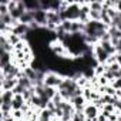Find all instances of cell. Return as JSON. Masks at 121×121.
Listing matches in <instances>:
<instances>
[{
    "label": "cell",
    "instance_id": "8",
    "mask_svg": "<svg viewBox=\"0 0 121 121\" xmlns=\"http://www.w3.org/2000/svg\"><path fill=\"white\" fill-rule=\"evenodd\" d=\"M13 98V91H0V104H12Z\"/></svg>",
    "mask_w": 121,
    "mask_h": 121
},
{
    "label": "cell",
    "instance_id": "13",
    "mask_svg": "<svg viewBox=\"0 0 121 121\" xmlns=\"http://www.w3.org/2000/svg\"><path fill=\"white\" fill-rule=\"evenodd\" d=\"M53 118H54V115H53V111H50V110H47V108H43V110H40L39 120L50 121V120H53Z\"/></svg>",
    "mask_w": 121,
    "mask_h": 121
},
{
    "label": "cell",
    "instance_id": "9",
    "mask_svg": "<svg viewBox=\"0 0 121 121\" xmlns=\"http://www.w3.org/2000/svg\"><path fill=\"white\" fill-rule=\"evenodd\" d=\"M24 4H26V9L29 12H36V10H40L41 6H40V0H23Z\"/></svg>",
    "mask_w": 121,
    "mask_h": 121
},
{
    "label": "cell",
    "instance_id": "14",
    "mask_svg": "<svg viewBox=\"0 0 121 121\" xmlns=\"http://www.w3.org/2000/svg\"><path fill=\"white\" fill-rule=\"evenodd\" d=\"M90 10L103 12V0H91L90 2Z\"/></svg>",
    "mask_w": 121,
    "mask_h": 121
},
{
    "label": "cell",
    "instance_id": "22",
    "mask_svg": "<svg viewBox=\"0 0 121 121\" xmlns=\"http://www.w3.org/2000/svg\"><path fill=\"white\" fill-rule=\"evenodd\" d=\"M98 83H100V86H103V87H105V86L110 84V81H108L104 76H100V77H98Z\"/></svg>",
    "mask_w": 121,
    "mask_h": 121
},
{
    "label": "cell",
    "instance_id": "24",
    "mask_svg": "<svg viewBox=\"0 0 121 121\" xmlns=\"http://www.w3.org/2000/svg\"><path fill=\"white\" fill-rule=\"evenodd\" d=\"M114 7L118 13H121V0H114Z\"/></svg>",
    "mask_w": 121,
    "mask_h": 121
},
{
    "label": "cell",
    "instance_id": "25",
    "mask_svg": "<svg viewBox=\"0 0 121 121\" xmlns=\"http://www.w3.org/2000/svg\"><path fill=\"white\" fill-rule=\"evenodd\" d=\"M46 108H47V110H50V111H54V110H56L57 107H56V104H54V103H53V101L50 100V101L47 103V107H46Z\"/></svg>",
    "mask_w": 121,
    "mask_h": 121
},
{
    "label": "cell",
    "instance_id": "19",
    "mask_svg": "<svg viewBox=\"0 0 121 121\" xmlns=\"http://www.w3.org/2000/svg\"><path fill=\"white\" fill-rule=\"evenodd\" d=\"M51 101H53V103H54V104H56V107H58V105H60V104H61V103H63V101H66V100H64V98H63V95H61V94H60V93H58V91H57V94H56V95H54V97H53V100H51Z\"/></svg>",
    "mask_w": 121,
    "mask_h": 121
},
{
    "label": "cell",
    "instance_id": "20",
    "mask_svg": "<svg viewBox=\"0 0 121 121\" xmlns=\"http://www.w3.org/2000/svg\"><path fill=\"white\" fill-rule=\"evenodd\" d=\"M101 111H105V112H108V114H112V112H115L117 111V108H115V105L114 104H105L104 107H103V110Z\"/></svg>",
    "mask_w": 121,
    "mask_h": 121
},
{
    "label": "cell",
    "instance_id": "21",
    "mask_svg": "<svg viewBox=\"0 0 121 121\" xmlns=\"http://www.w3.org/2000/svg\"><path fill=\"white\" fill-rule=\"evenodd\" d=\"M12 115H13L14 120H24V112L22 110H13Z\"/></svg>",
    "mask_w": 121,
    "mask_h": 121
},
{
    "label": "cell",
    "instance_id": "18",
    "mask_svg": "<svg viewBox=\"0 0 121 121\" xmlns=\"http://www.w3.org/2000/svg\"><path fill=\"white\" fill-rule=\"evenodd\" d=\"M115 93L117 90L112 87V86H105V90H104V95H110V97H115Z\"/></svg>",
    "mask_w": 121,
    "mask_h": 121
},
{
    "label": "cell",
    "instance_id": "2",
    "mask_svg": "<svg viewBox=\"0 0 121 121\" xmlns=\"http://www.w3.org/2000/svg\"><path fill=\"white\" fill-rule=\"evenodd\" d=\"M93 56H94L95 61H97L98 64H105V63H107V60H108V57H110V54L101 47L100 43L95 44V46H93Z\"/></svg>",
    "mask_w": 121,
    "mask_h": 121
},
{
    "label": "cell",
    "instance_id": "5",
    "mask_svg": "<svg viewBox=\"0 0 121 121\" xmlns=\"http://www.w3.org/2000/svg\"><path fill=\"white\" fill-rule=\"evenodd\" d=\"M84 114H86V117H88V118H91V120H95L97 115L100 114V110H98L93 103H88V104L86 105V108H84Z\"/></svg>",
    "mask_w": 121,
    "mask_h": 121
},
{
    "label": "cell",
    "instance_id": "4",
    "mask_svg": "<svg viewBox=\"0 0 121 121\" xmlns=\"http://www.w3.org/2000/svg\"><path fill=\"white\" fill-rule=\"evenodd\" d=\"M70 103L73 104V107L76 108V111H84L86 105L88 104L83 95H76V97H73V98L70 100Z\"/></svg>",
    "mask_w": 121,
    "mask_h": 121
},
{
    "label": "cell",
    "instance_id": "15",
    "mask_svg": "<svg viewBox=\"0 0 121 121\" xmlns=\"http://www.w3.org/2000/svg\"><path fill=\"white\" fill-rule=\"evenodd\" d=\"M7 40H9V43H10V44H12L13 47H14V46H17V44H19L20 41H23L20 36H17V34H13V33H10V34H9Z\"/></svg>",
    "mask_w": 121,
    "mask_h": 121
},
{
    "label": "cell",
    "instance_id": "26",
    "mask_svg": "<svg viewBox=\"0 0 121 121\" xmlns=\"http://www.w3.org/2000/svg\"><path fill=\"white\" fill-rule=\"evenodd\" d=\"M95 121H108V118L104 115V114H101V111H100V114L97 115V118H95Z\"/></svg>",
    "mask_w": 121,
    "mask_h": 121
},
{
    "label": "cell",
    "instance_id": "7",
    "mask_svg": "<svg viewBox=\"0 0 121 121\" xmlns=\"http://www.w3.org/2000/svg\"><path fill=\"white\" fill-rule=\"evenodd\" d=\"M13 63V53H7V51H2L0 56V69L6 67L7 64Z\"/></svg>",
    "mask_w": 121,
    "mask_h": 121
},
{
    "label": "cell",
    "instance_id": "23",
    "mask_svg": "<svg viewBox=\"0 0 121 121\" xmlns=\"http://www.w3.org/2000/svg\"><path fill=\"white\" fill-rule=\"evenodd\" d=\"M114 63H117V58H115V54H112V56H110L108 57V60H107V66H111V64H114Z\"/></svg>",
    "mask_w": 121,
    "mask_h": 121
},
{
    "label": "cell",
    "instance_id": "29",
    "mask_svg": "<svg viewBox=\"0 0 121 121\" xmlns=\"http://www.w3.org/2000/svg\"><path fill=\"white\" fill-rule=\"evenodd\" d=\"M117 17H118V19L121 20V13H118V16H117Z\"/></svg>",
    "mask_w": 121,
    "mask_h": 121
},
{
    "label": "cell",
    "instance_id": "12",
    "mask_svg": "<svg viewBox=\"0 0 121 121\" xmlns=\"http://www.w3.org/2000/svg\"><path fill=\"white\" fill-rule=\"evenodd\" d=\"M20 23H23V24H27V26H30L33 22H34V17H33V12H26L22 17H20V20H19Z\"/></svg>",
    "mask_w": 121,
    "mask_h": 121
},
{
    "label": "cell",
    "instance_id": "28",
    "mask_svg": "<svg viewBox=\"0 0 121 121\" xmlns=\"http://www.w3.org/2000/svg\"><path fill=\"white\" fill-rule=\"evenodd\" d=\"M115 58H117V63L121 66V53H115Z\"/></svg>",
    "mask_w": 121,
    "mask_h": 121
},
{
    "label": "cell",
    "instance_id": "27",
    "mask_svg": "<svg viewBox=\"0 0 121 121\" xmlns=\"http://www.w3.org/2000/svg\"><path fill=\"white\" fill-rule=\"evenodd\" d=\"M115 53H121V39L118 40V43L115 46Z\"/></svg>",
    "mask_w": 121,
    "mask_h": 121
},
{
    "label": "cell",
    "instance_id": "6",
    "mask_svg": "<svg viewBox=\"0 0 121 121\" xmlns=\"http://www.w3.org/2000/svg\"><path fill=\"white\" fill-rule=\"evenodd\" d=\"M47 23H54L57 26L61 24V17H60V13L58 12H54V10H48L47 12Z\"/></svg>",
    "mask_w": 121,
    "mask_h": 121
},
{
    "label": "cell",
    "instance_id": "3",
    "mask_svg": "<svg viewBox=\"0 0 121 121\" xmlns=\"http://www.w3.org/2000/svg\"><path fill=\"white\" fill-rule=\"evenodd\" d=\"M33 17H34V23H37L40 27H46L47 24V12L40 9V10H36L33 12Z\"/></svg>",
    "mask_w": 121,
    "mask_h": 121
},
{
    "label": "cell",
    "instance_id": "1",
    "mask_svg": "<svg viewBox=\"0 0 121 121\" xmlns=\"http://www.w3.org/2000/svg\"><path fill=\"white\" fill-rule=\"evenodd\" d=\"M63 78L64 77L60 74V73L48 70L46 73V76H44V86L46 87H53V88H57L58 90V87L61 86V83H63Z\"/></svg>",
    "mask_w": 121,
    "mask_h": 121
},
{
    "label": "cell",
    "instance_id": "16",
    "mask_svg": "<svg viewBox=\"0 0 121 121\" xmlns=\"http://www.w3.org/2000/svg\"><path fill=\"white\" fill-rule=\"evenodd\" d=\"M105 70H107V66H105V64H97V66L94 67V76H97V77L104 76Z\"/></svg>",
    "mask_w": 121,
    "mask_h": 121
},
{
    "label": "cell",
    "instance_id": "17",
    "mask_svg": "<svg viewBox=\"0 0 121 121\" xmlns=\"http://www.w3.org/2000/svg\"><path fill=\"white\" fill-rule=\"evenodd\" d=\"M86 118L87 117H86L84 111H76L71 117V121H86Z\"/></svg>",
    "mask_w": 121,
    "mask_h": 121
},
{
    "label": "cell",
    "instance_id": "11",
    "mask_svg": "<svg viewBox=\"0 0 121 121\" xmlns=\"http://www.w3.org/2000/svg\"><path fill=\"white\" fill-rule=\"evenodd\" d=\"M24 103H26V100H24V97L22 94L20 95H14V98L12 101V108L13 110H22V107L24 105Z\"/></svg>",
    "mask_w": 121,
    "mask_h": 121
},
{
    "label": "cell",
    "instance_id": "10",
    "mask_svg": "<svg viewBox=\"0 0 121 121\" xmlns=\"http://www.w3.org/2000/svg\"><path fill=\"white\" fill-rule=\"evenodd\" d=\"M0 47H2V51H7V53L14 51V47L9 43L7 37H3V36H0Z\"/></svg>",
    "mask_w": 121,
    "mask_h": 121
}]
</instances>
